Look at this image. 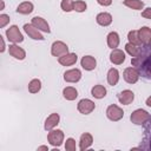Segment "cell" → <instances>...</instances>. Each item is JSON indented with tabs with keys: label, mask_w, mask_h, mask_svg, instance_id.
Instances as JSON below:
<instances>
[{
	"label": "cell",
	"mask_w": 151,
	"mask_h": 151,
	"mask_svg": "<svg viewBox=\"0 0 151 151\" xmlns=\"http://www.w3.org/2000/svg\"><path fill=\"white\" fill-rule=\"evenodd\" d=\"M131 64L138 70L139 76L151 80V44H143L137 57H133Z\"/></svg>",
	"instance_id": "6da1fadb"
},
{
	"label": "cell",
	"mask_w": 151,
	"mask_h": 151,
	"mask_svg": "<svg viewBox=\"0 0 151 151\" xmlns=\"http://www.w3.org/2000/svg\"><path fill=\"white\" fill-rule=\"evenodd\" d=\"M150 113L149 112H146L145 110H142V109H138V110H136V111H133L132 113H131V116H130V119H131V122L133 123V124H136V125H143L149 118H150Z\"/></svg>",
	"instance_id": "7a4b0ae2"
},
{
	"label": "cell",
	"mask_w": 151,
	"mask_h": 151,
	"mask_svg": "<svg viewBox=\"0 0 151 151\" xmlns=\"http://www.w3.org/2000/svg\"><path fill=\"white\" fill-rule=\"evenodd\" d=\"M6 37L8 39V41L11 42H14V44H18V42H21L24 40V37L21 34V32L19 31V27L13 25L11 26L7 31H6Z\"/></svg>",
	"instance_id": "3957f363"
},
{
	"label": "cell",
	"mask_w": 151,
	"mask_h": 151,
	"mask_svg": "<svg viewBox=\"0 0 151 151\" xmlns=\"http://www.w3.org/2000/svg\"><path fill=\"white\" fill-rule=\"evenodd\" d=\"M106 116H107V118H109L110 120H112V122H118V120H120V119L123 118L124 111H123L119 106L112 104V105H110V106L106 109Z\"/></svg>",
	"instance_id": "277c9868"
},
{
	"label": "cell",
	"mask_w": 151,
	"mask_h": 151,
	"mask_svg": "<svg viewBox=\"0 0 151 151\" xmlns=\"http://www.w3.org/2000/svg\"><path fill=\"white\" fill-rule=\"evenodd\" d=\"M47 139L51 145L60 146L64 140V132L61 130H51L47 134Z\"/></svg>",
	"instance_id": "5b68a950"
},
{
	"label": "cell",
	"mask_w": 151,
	"mask_h": 151,
	"mask_svg": "<svg viewBox=\"0 0 151 151\" xmlns=\"http://www.w3.org/2000/svg\"><path fill=\"white\" fill-rule=\"evenodd\" d=\"M143 125H144V138H143L144 145L140 149L151 150V116Z\"/></svg>",
	"instance_id": "8992f818"
},
{
	"label": "cell",
	"mask_w": 151,
	"mask_h": 151,
	"mask_svg": "<svg viewBox=\"0 0 151 151\" xmlns=\"http://www.w3.org/2000/svg\"><path fill=\"white\" fill-rule=\"evenodd\" d=\"M51 53L54 57H61V55L68 53V47L63 41H54L51 47Z\"/></svg>",
	"instance_id": "52a82bcc"
},
{
	"label": "cell",
	"mask_w": 151,
	"mask_h": 151,
	"mask_svg": "<svg viewBox=\"0 0 151 151\" xmlns=\"http://www.w3.org/2000/svg\"><path fill=\"white\" fill-rule=\"evenodd\" d=\"M124 80L129 84H134L139 79V72L136 67H127L124 71Z\"/></svg>",
	"instance_id": "ba28073f"
},
{
	"label": "cell",
	"mask_w": 151,
	"mask_h": 151,
	"mask_svg": "<svg viewBox=\"0 0 151 151\" xmlns=\"http://www.w3.org/2000/svg\"><path fill=\"white\" fill-rule=\"evenodd\" d=\"M96 107V104L90 100V99H81L79 103H78V111L83 114H88L91 113Z\"/></svg>",
	"instance_id": "9c48e42d"
},
{
	"label": "cell",
	"mask_w": 151,
	"mask_h": 151,
	"mask_svg": "<svg viewBox=\"0 0 151 151\" xmlns=\"http://www.w3.org/2000/svg\"><path fill=\"white\" fill-rule=\"evenodd\" d=\"M24 29L28 34V37L32 38V39H34V40H44L45 39L44 35L39 32V29L37 27H34L32 24H25L24 25Z\"/></svg>",
	"instance_id": "30bf717a"
},
{
	"label": "cell",
	"mask_w": 151,
	"mask_h": 151,
	"mask_svg": "<svg viewBox=\"0 0 151 151\" xmlns=\"http://www.w3.org/2000/svg\"><path fill=\"white\" fill-rule=\"evenodd\" d=\"M117 98L123 105H129V104H131L133 101L134 93L132 91H130V90H124V91H122V92H119L117 94Z\"/></svg>",
	"instance_id": "8fae6325"
},
{
	"label": "cell",
	"mask_w": 151,
	"mask_h": 151,
	"mask_svg": "<svg viewBox=\"0 0 151 151\" xmlns=\"http://www.w3.org/2000/svg\"><path fill=\"white\" fill-rule=\"evenodd\" d=\"M80 78H81V72L78 68L68 70L64 73V79L67 83H77L80 80Z\"/></svg>",
	"instance_id": "7c38bea8"
},
{
	"label": "cell",
	"mask_w": 151,
	"mask_h": 151,
	"mask_svg": "<svg viewBox=\"0 0 151 151\" xmlns=\"http://www.w3.org/2000/svg\"><path fill=\"white\" fill-rule=\"evenodd\" d=\"M34 27H37L39 31H42V32H46V33H50L51 29H50V26L47 24V21L40 17H34L32 19V22H31Z\"/></svg>",
	"instance_id": "4fadbf2b"
},
{
	"label": "cell",
	"mask_w": 151,
	"mask_h": 151,
	"mask_svg": "<svg viewBox=\"0 0 151 151\" xmlns=\"http://www.w3.org/2000/svg\"><path fill=\"white\" fill-rule=\"evenodd\" d=\"M110 60L112 64H116V65H120L124 63L125 60V53L122 51V50H118V48H113L111 54H110Z\"/></svg>",
	"instance_id": "5bb4252c"
},
{
	"label": "cell",
	"mask_w": 151,
	"mask_h": 151,
	"mask_svg": "<svg viewBox=\"0 0 151 151\" xmlns=\"http://www.w3.org/2000/svg\"><path fill=\"white\" fill-rule=\"evenodd\" d=\"M80 64H81L83 68L86 70V71H92L97 66V61H96V59L92 55H85V57H83L81 60H80Z\"/></svg>",
	"instance_id": "9a60e30c"
},
{
	"label": "cell",
	"mask_w": 151,
	"mask_h": 151,
	"mask_svg": "<svg viewBox=\"0 0 151 151\" xmlns=\"http://www.w3.org/2000/svg\"><path fill=\"white\" fill-rule=\"evenodd\" d=\"M77 59H78V57H77L76 53H67V54H64V55L59 57L58 61L63 66H71V65L76 64Z\"/></svg>",
	"instance_id": "2e32d148"
},
{
	"label": "cell",
	"mask_w": 151,
	"mask_h": 151,
	"mask_svg": "<svg viewBox=\"0 0 151 151\" xmlns=\"http://www.w3.org/2000/svg\"><path fill=\"white\" fill-rule=\"evenodd\" d=\"M59 114L58 113H52L47 117V119L45 120V130L46 131H51L52 129H54L58 124H59Z\"/></svg>",
	"instance_id": "e0dca14e"
},
{
	"label": "cell",
	"mask_w": 151,
	"mask_h": 151,
	"mask_svg": "<svg viewBox=\"0 0 151 151\" xmlns=\"http://www.w3.org/2000/svg\"><path fill=\"white\" fill-rule=\"evenodd\" d=\"M8 52H9V54H11L12 57H14L15 59H19V60H22V59H25V57H26L25 51H24L21 47H19L18 45H9Z\"/></svg>",
	"instance_id": "ac0fdd59"
},
{
	"label": "cell",
	"mask_w": 151,
	"mask_h": 151,
	"mask_svg": "<svg viewBox=\"0 0 151 151\" xmlns=\"http://www.w3.org/2000/svg\"><path fill=\"white\" fill-rule=\"evenodd\" d=\"M92 143H93V138H92V136H91L90 133L85 132V133H83V134L80 136L79 149H80L81 151H84V150L88 149V147L92 145Z\"/></svg>",
	"instance_id": "d6986e66"
},
{
	"label": "cell",
	"mask_w": 151,
	"mask_h": 151,
	"mask_svg": "<svg viewBox=\"0 0 151 151\" xmlns=\"http://www.w3.org/2000/svg\"><path fill=\"white\" fill-rule=\"evenodd\" d=\"M97 22L100 25V26H109L111 22H112V15L110 13H106V12H103V13H99L96 18Z\"/></svg>",
	"instance_id": "ffe728a7"
},
{
	"label": "cell",
	"mask_w": 151,
	"mask_h": 151,
	"mask_svg": "<svg viewBox=\"0 0 151 151\" xmlns=\"http://www.w3.org/2000/svg\"><path fill=\"white\" fill-rule=\"evenodd\" d=\"M138 34H139V39L142 40L143 44H149L150 42V40H151V28L144 26L138 31Z\"/></svg>",
	"instance_id": "44dd1931"
},
{
	"label": "cell",
	"mask_w": 151,
	"mask_h": 151,
	"mask_svg": "<svg viewBox=\"0 0 151 151\" xmlns=\"http://www.w3.org/2000/svg\"><path fill=\"white\" fill-rule=\"evenodd\" d=\"M33 11V4L29 1H24L17 7V12L20 14H29Z\"/></svg>",
	"instance_id": "7402d4cb"
},
{
	"label": "cell",
	"mask_w": 151,
	"mask_h": 151,
	"mask_svg": "<svg viewBox=\"0 0 151 151\" xmlns=\"http://www.w3.org/2000/svg\"><path fill=\"white\" fill-rule=\"evenodd\" d=\"M119 45V35L117 32H111L107 35V46L110 48H117Z\"/></svg>",
	"instance_id": "603a6c76"
},
{
	"label": "cell",
	"mask_w": 151,
	"mask_h": 151,
	"mask_svg": "<svg viewBox=\"0 0 151 151\" xmlns=\"http://www.w3.org/2000/svg\"><path fill=\"white\" fill-rule=\"evenodd\" d=\"M119 80V72L117 68H110L109 72H107V83L112 86L117 85Z\"/></svg>",
	"instance_id": "cb8c5ba5"
},
{
	"label": "cell",
	"mask_w": 151,
	"mask_h": 151,
	"mask_svg": "<svg viewBox=\"0 0 151 151\" xmlns=\"http://www.w3.org/2000/svg\"><path fill=\"white\" fill-rule=\"evenodd\" d=\"M91 94L97 99H101L106 96V88L103 85H94L91 90Z\"/></svg>",
	"instance_id": "d4e9b609"
},
{
	"label": "cell",
	"mask_w": 151,
	"mask_h": 151,
	"mask_svg": "<svg viewBox=\"0 0 151 151\" xmlns=\"http://www.w3.org/2000/svg\"><path fill=\"white\" fill-rule=\"evenodd\" d=\"M63 96H64V98L67 99V100H74V99L78 97V91H77L74 87L68 86V87H65V88H64Z\"/></svg>",
	"instance_id": "484cf974"
},
{
	"label": "cell",
	"mask_w": 151,
	"mask_h": 151,
	"mask_svg": "<svg viewBox=\"0 0 151 151\" xmlns=\"http://www.w3.org/2000/svg\"><path fill=\"white\" fill-rule=\"evenodd\" d=\"M127 39L131 44L133 45H137V46H142V40L139 39V34H138V31H130L129 34H127Z\"/></svg>",
	"instance_id": "4316f807"
},
{
	"label": "cell",
	"mask_w": 151,
	"mask_h": 151,
	"mask_svg": "<svg viewBox=\"0 0 151 151\" xmlns=\"http://www.w3.org/2000/svg\"><path fill=\"white\" fill-rule=\"evenodd\" d=\"M124 5L132 9H137V11H139L144 7V2L140 0H124Z\"/></svg>",
	"instance_id": "83f0119b"
},
{
	"label": "cell",
	"mask_w": 151,
	"mask_h": 151,
	"mask_svg": "<svg viewBox=\"0 0 151 151\" xmlns=\"http://www.w3.org/2000/svg\"><path fill=\"white\" fill-rule=\"evenodd\" d=\"M41 88V81L39 79H32L28 84V91L31 93H37Z\"/></svg>",
	"instance_id": "f1b7e54d"
},
{
	"label": "cell",
	"mask_w": 151,
	"mask_h": 151,
	"mask_svg": "<svg viewBox=\"0 0 151 151\" xmlns=\"http://www.w3.org/2000/svg\"><path fill=\"white\" fill-rule=\"evenodd\" d=\"M125 50H126V52H127V53L133 58V57H137V55H138L140 47H139V46H137V45H133V44L129 42V44H126V45H125Z\"/></svg>",
	"instance_id": "f546056e"
},
{
	"label": "cell",
	"mask_w": 151,
	"mask_h": 151,
	"mask_svg": "<svg viewBox=\"0 0 151 151\" xmlns=\"http://www.w3.org/2000/svg\"><path fill=\"white\" fill-rule=\"evenodd\" d=\"M73 5H74V2H73L72 0H63V1H61V4H60V6H61L63 11H65V12L74 11Z\"/></svg>",
	"instance_id": "4dcf8cb0"
},
{
	"label": "cell",
	"mask_w": 151,
	"mask_h": 151,
	"mask_svg": "<svg viewBox=\"0 0 151 151\" xmlns=\"http://www.w3.org/2000/svg\"><path fill=\"white\" fill-rule=\"evenodd\" d=\"M73 7H74V11H77V12H84V11H86L87 5H86L85 1L79 0V1H76V2H74Z\"/></svg>",
	"instance_id": "1f68e13d"
},
{
	"label": "cell",
	"mask_w": 151,
	"mask_h": 151,
	"mask_svg": "<svg viewBox=\"0 0 151 151\" xmlns=\"http://www.w3.org/2000/svg\"><path fill=\"white\" fill-rule=\"evenodd\" d=\"M66 151H76V140L73 138H68L65 144Z\"/></svg>",
	"instance_id": "d6a6232c"
},
{
	"label": "cell",
	"mask_w": 151,
	"mask_h": 151,
	"mask_svg": "<svg viewBox=\"0 0 151 151\" xmlns=\"http://www.w3.org/2000/svg\"><path fill=\"white\" fill-rule=\"evenodd\" d=\"M9 17L7 15V14H1L0 15V27L2 28V27H5L8 22H9Z\"/></svg>",
	"instance_id": "836d02e7"
},
{
	"label": "cell",
	"mask_w": 151,
	"mask_h": 151,
	"mask_svg": "<svg viewBox=\"0 0 151 151\" xmlns=\"http://www.w3.org/2000/svg\"><path fill=\"white\" fill-rule=\"evenodd\" d=\"M142 17H143V18H146V19H151V7L145 8V9L142 12Z\"/></svg>",
	"instance_id": "e575fe53"
},
{
	"label": "cell",
	"mask_w": 151,
	"mask_h": 151,
	"mask_svg": "<svg viewBox=\"0 0 151 151\" xmlns=\"http://www.w3.org/2000/svg\"><path fill=\"white\" fill-rule=\"evenodd\" d=\"M97 2L99 5H101V6H110L112 0H97Z\"/></svg>",
	"instance_id": "d590c367"
},
{
	"label": "cell",
	"mask_w": 151,
	"mask_h": 151,
	"mask_svg": "<svg viewBox=\"0 0 151 151\" xmlns=\"http://www.w3.org/2000/svg\"><path fill=\"white\" fill-rule=\"evenodd\" d=\"M0 40H1V48H0V52H4V51H5V41H4L2 37H0Z\"/></svg>",
	"instance_id": "8d00e7d4"
},
{
	"label": "cell",
	"mask_w": 151,
	"mask_h": 151,
	"mask_svg": "<svg viewBox=\"0 0 151 151\" xmlns=\"http://www.w3.org/2000/svg\"><path fill=\"white\" fill-rule=\"evenodd\" d=\"M146 105L151 107V96H150V97H149V98L146 99Z\"/></svg>",
	"instance_id": "74e56055"
},
{
	"label": "cell",
	"mask_w": 151,
	"mask_h": 151,
	"mask_svg": "<svg viewBox=\"0 0 151 151\" xmlns=\"http://www.w3.org/2000/svg\"><path fill=\"white\" fill-rule=\"evenodd\" d=\"M38 150H48V147L42 145V146H39V147H38Z\"/></svg>",
	"instance_id": "f35d334b"
},
{
	"label": "cell",
	"mask_w": 151,
	"mask_h": 151,
	"mask_svg": "<svg viewBox=\"0 0 151 151\" xmlns=\"http://www.w3.org/2000/svg\"><path fill=\"white\" fill-rule=\"evenodd\" d=\"M4 7H5V4H4V1L1 0V7H0V8H1V9H4Z\"/></svg>",
	"instance_id": "ab89813d"
},
{
	"label": "cell",
	"mask_w": 151,
	"mask_h": 151,
	"mask_svg": "<svg viewBox=\"0 0 151 151\" xmlns=\"http://www.w3.org/2000/svg\"><path fill=\"white\" fill-rule=\"evenodd\" d=\"M150 44H151V40H150Z\"/></svg>",
	"instance_id": "60d3db41"
}]
</instances>
